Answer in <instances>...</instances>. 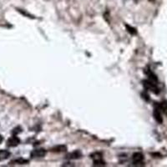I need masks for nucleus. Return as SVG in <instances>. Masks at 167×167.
I'll return each mask as SVG.
<instances>
[{"instance_id":"obj_4","label":"nucleus","mask_w":167,"mask_h":167,"mask_svg":"<svg viewBox=\"0 0 167 167\" xmlns=\"http://www.w3.org/2000/svg\"><path fill=\"white\" fill-rule=\"evenodd\" d=\"M47 151L44 149H36L34 150L30 154V156L33 158H42L46 155Z\"/></svg>"},{"instance_id":"obj_6","label":"nucleus","mask_w":167,"mask_h":167,"mask_svg":"<svg viewBox=\"0 0 167 167\" xmlns=\"http://www.w3.org/2000/svg\"><path fill=\"white\" fill-rule=\"evenodd\" d=\"M82 157V152L80 150H74L66 155V158L69 160H77Z\"/></svg>"},{"instance_id":"obj_7","label":"nucleus","mask_w":167,"mask_h":167,"mask_svg":"<svg viewBox=\"0 0 167 167\" xmlns=\"http://www.w3.org/2000/svg\"><path fill=\"white\" fill-rule=\"evenodd\" d=\"M153 115H154V118L159 123V124H161L163 122V119H162V116H161V110L158 108H155L154 110V112H153Z\"/></svg>"},{"instance_id":"obj_1","label":"nucleus","mask_w":167,"mask_h":167,"mask_svg":"<svg viewBox=\"0 0 167 167\" xmlns=\"http://www.w3.org/2000/svg\"><path fill=\"white\" fill-rule=\"evenodd\" d=\"M90 158L93 160L94 166H105V162L103 161V155L99 152H94L90 155Z\"/></svg>"},{"instance_id":"obj_10","label":"nucleus","mask_w":167,"mask_h":167,"mask_svg":"<svg viewBox=\"0 0 167 167\" xmlns=\"http://www.w3.org/2000/svg\"><path fill=\"white\" fill-rule=\"evenodd\" d=\"M159 109L161 110L163 113L167 115V101H163L159 105Z\"/></svg>"},{"instance_id":"obj_13","label":"nucleus","mask_w":167,"mask_h":167,"mask_svg":"<svg viewBox=\"0 0 167 167\" xmlns=\"http://www.w3.org/2000/svg\"><path fill=\"white\" fill-rule=\"evenodd\" d=\"M2 141H3V137L0 136V144H1V142H2Z\"/></svg>"},{"instance_id":"obj_8","label":"nucleus","mask_w":167,"mask_h":167,"mask_svg":"<svg viewBox=\"0 0 167 167\" xmlns=\"http://www.w3.org/2000/svg\"><path fill=\"white\" fill-rule=\"evenodd\" d=\"M66 150H67V147L65 145H57L51 149V151L54 153H62V152H65Z\"/></svg>"},{"instance_id":"obj_2","label":"nucleus","mask_w":167,"mask_h":167,"mask_svg":"<svg viewBox=\"0 0 167 167\" xmlns=\"http://www.w3.org/2000/svg\"><path fill=\"white\" fill-rule=\"evenodd\" d=\"M143 85H144V87H145L146 89L152 91V92L155 94H158L160 93V89H159V88L157 87L156 84L154 83V82H152V81H150V80L143 81Z\"/></svg>"},{"instance_id":"obj_5","label":"nucleus","mask_w":167,"mask_h":167,"mask_svg":"<svg viewBox=\"0 0 167 167\" xmlns=\"http://www.w3.org/2000/svg\"><path fill=\"white\" fill-rule=\"evenodd\" d=\"M20 143V140L17 136H12L11 138H9L7 141V145L8 147H15L17 146Z\"/></svg>"},{"instance_id":"obj_9","label":"nucleus","mask_w":167,"mask_h":167,"mask_svg":"<svg viewBox=\"0 0 167 167\" xmlns=\"http://www.w3.org/2000/svg\"><path fill=\"white\" fill-rule=\"evenodd\" d=\"M11 155V153L6 150H0V161L7 160Z\"/></svg>"},{"instance_id":"obj_11","label":"nucleus","mask_w":167,"mask_h":167,"mask_svg":"<svg viewBox=\"0 0 167 167\" xmlns=\"http://www.w3.org/2000/svg\"><path fill=\"white\" fill-rule=\"evenodd\" d=\"M19 164V165H24V164H28L29 163V161L27 160H24V159H22V158H19L18 160H15V161H13L12 162H10V164Z\"/></svg>"},{"instance_id":"obj_3","label":"nucleus","mask_w":167,"mask_h":167,"mask_svg":"<svg viewBox=\"0 0 167 167\" xmlns=\"http://www.w3.org/2000/svg\"><path fill=\"white\" fill-rule=\"evenodd\" d=\"M144 155L142 153L136 152L132 155V163L135 166H144Z\"/></svg>"},{"instance_id":"obj_12","label":"nucleus","mask_w":167,"mask_h":167,"mask_svg":"<svg viewBox=\"0 0 167 167\" xmlns=\"http://www.w3.org/2000/svg\"><path fill=\"white\" fill-rule=\"evenodd\" d=\"M125 27H126V29H127V31L129 32L130 34H137V31H136V29L135 28L130 27V25L128 24H125Z\"/></svg>"},{"instance_id":"obj_14","label":"nucleus","mask_w":167,"mask_h":167,"mask_svg":"<svg viewBox=\"0 0 167 167\" xmlns=\"http://www.w3.org/2000/svg\"><path fill=\"white\" fill-rule=\"evenodd\" d=\"M135 1H136V2H137V1H139V0H135Z\"/></svg>"}]
</instances>
